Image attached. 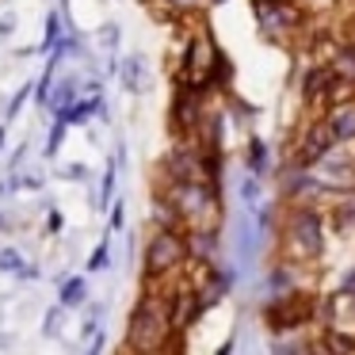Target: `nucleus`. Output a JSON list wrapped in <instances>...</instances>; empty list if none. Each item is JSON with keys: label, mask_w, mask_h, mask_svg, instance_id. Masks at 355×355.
Masks as SVG:
<instances>
[{"label": "nucleus", "mask_w": 355, "mask_h": 355, "mask_svg": "<svg viewBox=\"0 0 355 355\" xmlns=\"http://www.w3.org/2000/svg\"><path fill=\"white\" fill-rule=\"evenodd\" d=\"M62 31H65V19H62V8H58V12H50V16H46V31H42V42L35 46V54H50L54 42L62 39Z\"/></svg>", "instance_id": "obj_19"}, {"label": "nucleus", "mask_w": 355, "mask_h": 355, "mask_svg": "<svg viewBox=\"0 0 355 355\" xmlns=\"http://www.w3.org/2000/svg\"><path fill=\"white\" fill-rule=\"evenodd\" d=\"M16 27H19L16 12H4V16H0V42H8L12 35H16Z\"/></svg>", "instance_id": "obj_30"}, {"label": "nucleus", "mask_w": 355, "mask_h": 355, "mask_svg": "<svg viewBox=\"0 0 355 355\" xmlns=\"http://www.w3.org/2000/svg\"><path fill=\"white\" fill-rule=\"evenodd\" d=\"M329 347H340V352H355V336H340V332H332V336H329Z\"/></svg>", "instance_id": "obj_31"}, {"label": "nucleus", "mask_w": 355, "mask_h": 355, "mask_svg": "<svg viewBox=\"0 0 355 355\" xmlns=\"http://www.w3.org/2000/svg\"><path fill=\"white\" fill-rule=\"evenodd\" d=\"M65 313H69V309H65L62 302H54V306L42 313V336H46V340H62V332H65Z\"/></svg>", "instance_id": "obj_17"}, {"label": "nucleus", "mask_w": 355, "mask_h": 355, "mask_svg": "<svg viewBox=\"0 0 355 355\" xmlns=\"http://www.w3.org/2000/svg\"><path fill=\"white\" fill-rule=\"evenodd\" d=\"M332 222H336L340 230H347V225L355 230V195H352V191H347L344 199H340L336 207H332Z\"/></svg>", "instance_id": "obj_23"}, {"label": "nucleus", "mask_w": 355, "mask_h": 355, "mask_svg": "<svg viewBox=\"0 0 355 355\" xmlns=\"http://www.w3.org/2000/svg\"><path fill=\"white\" fill-rule=\"evenodd\" d=\"M88 294H92V286H88L85 275H62L58 279V302H62L65 309L88 306Z\"/></svg>", "instance_id": "obj_12"}, {"label": "nucleus", "mask_w": 355, "mask_h": 355, "mask_svg": "<svg viewBox=\"0 0 355 355\" xmlns=\"http://www.w3.org/2000/svg\"><path fill=\"white\" fill-rule=\"evenodd\" d=\"M332 80H336V69H332L329 62L306 69V77H302V103H306V107H329Z\"/></svg>", "instance_id": "obj_10"}, {"label": "nucleus", "mask_w": 355, "mask_h": 355, "mask_svg": "<svg viewBox=\"0 0 355 355\" xmlns=\"http://www.w3.org/2000/svg\"><path fill=\"white\" fill-rule=\"evenodd\" d=\"M107 210H111V218H107V230H111V233H119V230L126 225V199H119V195H115Z\"/></svg>", "instance_id": "obj_28"}, {"label": "nucleus", "mask_w": 355, "mask_h": 355, "mask_svg": "<svg viewBox=\"0 0 355 355\" xmlns=\"http://www.w3.org/2000/svg\"><path fill=\"white\" fill-rule=\"evenodd\" d=\"M77 96H80V77H77V73H65L62 80H54V92H50V100H46V111H50V115H58V111L69 107Z\"/></svg>", "instance_id": "obj_13"}, {"label": "nucleus", "mask_w": 355, "mask_h": 355, "mask_svg": "<svg viewBox=\"0 0 355 355\" xmlns=\"http://www.w3.org/2000/svg\"><path fill=\"white\" fill-rule=\"evenodd\" d=\"M115 187H119V157L111 153L107 164H103V180H100V191H96V210H107L111 199H115Z\"/></svg>", "instance_id": "obj_14"}, {"label": "nucleus", "mask_w": 355, "mask_h": 355, "mask_svg": "<svg viewBox=\"0 0 355 355\" xmlns=\"http://www.w3.org/2000/svg\"><path fill=\"white\" fill-rule=\"evenodd\" d=\"M329 126L336 134L340 146H352L355 141V100H340V103H329Z\"/></svg>", "instance_id": "obj_11"}, {"label": "nucleus", "mask_w": 355, "mask_h": 355, "mask_svg": "<svg viewBox=\"0 0 355 355\" xmlns=\"http://www.w3.org/2000/svg\"><path fill=\"white\" fill-rule=\"evenodd\" d=\"M4 138H8V123H0V153H4Z\"/></svg>", "instance_id": "obj_37"}, {"label": "nucleus", "mask_w": 355, "mask_h": 355, "mask_svg": "<svg viewBox=\"0 0 355 355\" xmlns=\"http://www.w3.org/2000/svg\"><path fill=\"white\" fill-rule=\"evenodd\" d=\"M245 168L256 172V176H268V141L263 138H248V149H245Z\"/></svg>", "instance_id": "obj_16"}, {"label": "nucleus", "mask_w": 355, "mask_h": 355, "mask_svg": "<svg viewBox=\"0 0 355 355\" xmlns=\"http://www.w3.org/2000/svg\"><path fill=\"white\" fill-rule=\"evenodd\" d=\"M19 283H27V279H31V283H35V279H42V271L39 268H35V263H24V268H19Z\"/></svg>", "instance_id": "obj_33"}, {"label": "nucleus", "mask_w": 355, "mask_h": 355, "mask_svg": "<svg viewBox=\"0 0 355 355\" xmlns=\"http://www.w3.org/2000/svg\"><path fill=\"white\" fill-rule=\"evenodd\" d=\"M283 248L294 263H313L324 252V214L317 207H294L283 222Z\"/></svg>", "instance_id": "obj_4"}, {"label": "nucleus", "mask_w": 355, "mask_h": 355, "mask_svg": "<svg viewBox=\"0 0 355 355\" xmlns=\"http://www.w3.org/2000/svg\"><path fill=\"white\" fill-rule=\"evenodd\" d=\"M96 39H100L103 54H111V58H115V50H119V24H103Z\"/></svg>", "instance_id": "obj_27"}, {"label": "nucleus", "mask_w": 355, "mask_h": 355, "mask_svg": "<svg viewBox=\"0 0 355 355\" xmlns=\"http://www.w3.org/2000/svg\"><path fill=\"white\" fill-rule=\"evenodd\" d=\"M62 230H65L62 210H58V207H46V237H62Z\"/></svg>", "instance_id": "obj_29"}, {"label": "nucleus", "mask_w": 355, "mask_h": 355, "mask_svg": "<svg viewBox=\"0 0 355 355\" xmlns=\"http://www.w3.org/2000/svg\"><path fill=\"white\" fill-rule=\"evenodd\" d=\"M207 4H222V0H207Z\"/></svg>", "instance_id": "obj_39"}, {"label": "nucleus", "mask_w": 355, "mask_h": 355, "mask_svg": "<svg viewBox=\"0 0 355 355\" xmlns=\"http://www.w3.org/2000/svg\"><path fill=\"white\" fill-rule=\"evenodd\" d=\"M252 12H256V27L268 42H286L302 24V8L298 0H252Z\"/></svg>", "instance_id": "obj_6"}, {"label": "nucleus", "mask_w": 355, "mask_h": 355, "mask_svg": "<svg viewBox=\"0 0 355 355\" xmlns=\"http://www.w3.org/2000/svg\"><path fill=\"white\" fill-rule=\"evenodd\" d=\"M218 58H222V50L214 46V39H210L207 31H195L191 39H187L184 46V65H180V80L191 88H199V92H210L214 88V65Z\"/></svg>", "instance_id": "obj_5"}, {"label": "nucleus", "mask_w": 355, "mask_h": 355, "mask_svg": "<svg viewBox=\"0 0 355 355\" xmlns=\"http://www.w3.org/2000/svg\"><path fill=\"white\" fill-rule=\"evenodd\" d=\"M115 77H119V85H123V92H130V96H146L149 88H153V69H149V62L141 54L119 58Z\"/></svg>", "instance_id": "obj_9"}, {"label": "nucleus", "mask_w": 355, "mask_h": 355, "mask_svg": "<svg viewBox=\"0 0 355 355\" xmlns=\"http://www.w3.org/2000/svg\"><path fill=\"white\" fill-rule=\"evenodd\" d=\"M58 176L69 180V184H92V168H88L85 161H69V164H62V168H58Z\"/></svg>", "instance_id": "obj_25"}, {"label": "nucleus", "mask_w": 355, "mask_h": 355, "mask_svg": "<svg viewBox=\"0 0 355 355\" xmlns=\"http://www.w3.org/2000/svg\"><path fill=\"white\" fill-rule=\"evenodd\" d=\"M24 263H27V256L19 252L16 245H0V275H12V279H16Z\"/></svg>", "instance_id": "obj_21"}, {"label": "nucleus", "mask_w": 355, "mask_h": 355, "mask_svg": "<svg viewBox=\"0 0 355 355\" xmlns=\"http://www.w3.org/2000/svg\"><path fill=\"white\" fill-rule=\"evenodd\" d=\"M202 96H207V92L184 85V80L176 85V100H172V130H176L180 138H195V134H199L202 111H207Z\"/></svg>", "instance_id": "obj_8"}, {"label": "nucleus", "mask_w": 355, "mask_h": 355, "mask_svg": "<svg viewBox=\"0 0 355 355\" xmlns=\"http://www.w3.org/2000/svg\"><path fill=\"white\" fill-rule=\"evenodd\" d=\"M8 191H12V184H4V180H0V199H4Z\"/></svg>", "instance_id": "obj_38"}, {"label": "nucleus", "mask_w": 355, "mask_h": 355, "mask_svg": "<svg viewBox=\"0 0 355 355\" xmlns=\"http://www.w3.org/2000/svg\"><path fill=\"white\" fill-rule=\"evenodd\" d=\"M130 352H161V347L176 344L172 332V313H168V294L157 291V283H146V294L126 317V340Z\"/></svg>", "instance_id": "obj_1"}, {"label": "nucleus", "mask_w": 355, "mask_h": 355, "mask_svg": "<svg viewBox=\"0 0 355 355\" xmlns=\"http://www.w3.org/2000/svg\"><path fill=\"white\" fill-rule=\"evenodd\" d=\"M191 263V248H187V233L180 225H153L141 252V275L146 283H164V279L180 275Z\"/></svg>", "instance_id": "obj_2"}, {"label": "nucleus", "mask_w": 355, "mask_h": 355, "mask_svg": "<svg viewBox=\"0 0 355 355\" xmlns=\"http://www.w3.org/2000/svg\"><path fill=\"white\" fill-rule=\"evenodd\" d=\"M168 8H176V12H191V8H199L202 0H164Z\"/></svg>", "instance_id": "obj_34"}, {"label": "nucleus", "mask_w": 355, "mask_h": 355, "mask_svg": "<svg viewBox=\"0 0 355 355\" xmlns=\"http://www.w3.org/2000/svg\"><path fill=\"white\" fill-rule=\"evenodd\" d=\"M329 65L340 73V77H352L355 80V46H336V54H332Z\"/></svg>", "instance_id": "obj_24"}, {"label": "nucleus", "mask_w": 355, "mask_h": 355, "mask_svg": "<svg viewBox=\"0 0 355 355\" xmlns=\"http://www.w3.org/2000/svg\"><path fill=\"white\" fill-rule=\"evenodd\" d=\"M340 298H352L355 302V268H352V275L344 279V286H340Z\"/></svg>", "instance_id": "obj_35"}, {"label": "nucleus", "mask_w": 355, "mask_h": 355, "mask_svg": "<svg viewBox=\"0 0 355 355\" xmlns=\"http://www.w3.org/2000/svg\"><path fill=\"white\" fill-rule=\"evenodd\" d=\"M54 80H58V62H54V58H46V65H42V77L35 80V103H39V107H46L50 92H54Z\"/></svg>", "instance_id": "obj_18"}, {"label": "nucleus", "mask_w": 355, "mask_h": 355, "mask_svg": "<svg viewBox=\"0 0 355 355\" xmlns=\"http://www.w3.org/2000/svg\"><path fill=\"white\" fill-rule=\"evenodd\" d=\"M260 195H263V176H256V172L245 168V176H241L237 184V199L245 210H260Z\"/></svg>", "instance_id": "obj_15"}, {"label": "nucleus", "mask_w": 355, "mask_h": 355, "mask_svg": "<svg viewBox=\"0 0 355 355\" xmlns=\"http://www.w3.org/2000/svg\"><path fill=\"white\" fill-rule=\"evenodd\" d=\"M336 146L340 141H336V134H332L329 119H313V123L298 134V141H294V161L306 164V168H313V164H321L324 157H332Z\"/></svg>", "instance_id": "obj_7"}, {"label": "nucleus", "mask_w": 355, "mask_h": 355, "mask_svg": "<svg viewBox=\"0 0 355 355\" xmlns=\"http://www.w3.org/2000/svg\"><path fill=\"white\" fill-rule=\"evenodd\" d=\"M12 230H16V218L8 210H0V233H12Z\"/></svg>", "instance_id": "obj_36"}, {"label": "nucleus", "mask_w": 355, "mask_h": 355, "mask_svg": "<svg viewBox=\"0 0 355 355\" xmlns=\"http://www.w3.org/2000/svg\"><path fill=\"white\" fill-rule=\"evenodd\" d=\"M65 134H69V123L54 119V123H50V138H46V146H42V153H46V157H58V149L65 146Z\"/></svg>", "instance_id": "obj_26"}, {"label": "nucleus", "mask_w": 355, "mask_h": 355, "mask_svg": "<svg viewBox=\"0 0 355 355\" xmlns=\"http://www.w3.org/2000/svg\"><path fill=\"white\" fill-rule=\"evenodd\" d=\"M103 344H107V340H103V329H100V332H92V336H88V347H85V352H88V355H100Z\"/></svg>", "instance_id": "obj_32"}, {"label": "nucleus", "mask_w": 355, "mask_h": 355, "mask_svg": "<svg viewBox=\"0 0 355 355\" xmlns=\"http://www.w3.org/2000/svg\"><path fill=\"white\" fill-rule=\"evenodd\" d=\"M161 195H168V202L176 207L184 230L218 222V187L207 184V180H168L161 187Z\"/></svg>", "instance_id": "obj_3"}, {"label": "nucleus", "mask_w": 355, "mask_h": 355, "mask_svg": "<svg viewBox=\"0 0 355 355\" xmlns=\"http://www.w3.org/2000/svg\"><path fill=\"white\" fill-rule=\"evenodd\" d=\"M107 268H111V233L92 248V252H88V260H85V271H88V275H100V271H107Z\"/></svg>", "instance_id": "obj_20"}, {"label": "nucleus", "mask_w": 355, "mask_h": 355, "mask_svg": "<svg viewBox=\"0 0 355 355\" xmlns=\"http://www.w3.org/2000/svg\"><path fill=\"white\" fill-rule=\"evenodd\" d=\"M31 96H35V80H27V85H19V92L8 100V111H4V123H16V119L24 115V103L31 100Z\"/></svg>", "instance_id": "obj_22"}]
</instances>
